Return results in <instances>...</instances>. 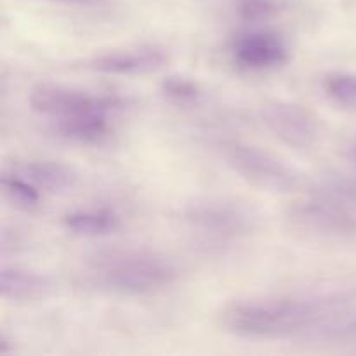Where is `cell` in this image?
<instances>
[{"instance_id": "cell-16", "label": "cell", "mask_w": 356, "mask_h": 356, "mask_svg": "<svg viewBox=\"0 0 356 356\" xmlns=\"http://www.w3.org/2000/svg\"><path fill=\"white\" fill-rule=\"evenodd\" d=\"M162 92L176 104H195L202 97V89L193 79L170 75L162 82Z\"/></svg>"}, {"instance_id": "cell-17", "label": "cell", "mask_w": 356, "mask_h": 356, "mask_svg": "<svg viewBox=\"0 0 356 356\" xmlns=\"http://www.w3.org/2000/svg\"><path fill=\"white\" fill-rule=\"evenodd\" d=\"M320 339L336 341V343H356V315L337 316L334 325H323Z\"/></svg>"}, {"instance_id": "cell-6", "label": "cell", "mask_w": 356, "mask_h": 356, "mask_svg": "<svg viewBox=\"0 0 356 356\" xmlns=\"http://www.w3.org/2000/svg\"><path fill=\"white\" fill-rule=\"evenodd\" d=\"M261 117L266 127L292 148L308 149L315 146L320 138L315 115L296 103L270 101L261 110Z\"/></svg>"}, {"instance_id": "cell-10", "label": "cell", "mask_w": 356, "mask_h": 356, "mask_svg": "<svg viewBox=\"0 0 356 356\" xmlns=\"http://www.w3.org/2000/svg\"><path fill=\"white\" fill-rule=\"evenodd\" d=\"M51 291V284L42 275L24 268H2L0 271V294L9 301H35Z\"/></svg>"}, {"instance_id": "cell-7", "label": "cell", "mask_w": 356, "mask_h": 356, "mask_svg": "<svg viewBox=\"0 0 356 356\" xmlns=\"http://www.w3.org/2000/svg\"><path fill=\"white\" fill-rule=\"evenodd\" d=\"M233 59L249 70H270L289 61V47L284 37L275 31H249L235 38Z\"/></svg>"}, {"instance_id": "cell-19", "label": "cell", "mask_w": 356, "mask_h": 356, "mask_svg": "<svg viewBox=\"0 0 356 356\" xmlns=\"http://www.w3.org/2000/svg\"><path fill=\"white\" fill-rule=\"evenodd\" d=\"M63 2H89V0H63Z\"/></svg>"}, {"instance_id": "cell-12", "label": "cell", "mask_w": 356, "mask_h": 356, "mask_svg": "<svg viewBox=\"0 0 356 356\" xmlns=\"http://www.w3.org/2000/svg\"><path fill=\"white\" fill-rule=\"evenodd\" d=\"M16 174L33 183L38 190L52 191V193L70 190L75 186L76 179H79V174L72 167L59 162H47V160L19 165L16 169Z\"/></svg>"}, {"instance_id": "cell-5", "label": "cell", "mask_w": 356, "mask_h": 356, "mask_svg": "<svg viewBox=\"0 0 356 356\" xmlns=\"http://www.w3.org/2000/svg\"><path fill=\"white\" fill-rule=\"evenodd\" d=\"M186 221L195 232L212 238H236L247 235L254 225L245 207L226 200H205L191 205Z\"/></svg>"}, {"instance_id": "cell-11", "label": "cell", "mask_w": 356, "mask_h": 356, "mask_svg": "<svg viewBox=\"0 0 356 356\" xmlns=\"http://www.w3.org/2000/svg\"><path fill=\"white\" fill-rule=\"evenodd\" d=\"M111 113L113 111H92V113L80 115V117L66 118L56 122V131L66 139L76 143L96 145L110 138L111 131Z\"/></svg>"}, {"instance_id": "cell-9", "label": "cell", "mask_w": 356, "mask_h": 356, "mask_svg": "<svg viewBox=\"0 0 356 356\" xmlns=\"http://www.w3.org/2000/svg\"><path fill=\"white\" fill-rule=\"evenodd\" d=\"M292 218L305 228L318 233H348L355 228V221L348 212L330 202H308L294 209Z\"/></svg>"}, {"instance_id": "cell-14", "label": "cell", "mask_w": 356, "mask_h": 356, "mask_svg": "<svg viewBox=\"0 0 356 356\" xmlns=\"http://www.w3.org/2000/svg\"><path fill=\"white\" fill-rule=\"evenodd\" d=\"M2 186L9 200L16 204L17 207L30 211V209H35L40 204V191H38V188L28 179L21 177L19 174L14 172L13 176L3 177Z\"/></svg>"}, {"instance_id": "cell-8", "label": "cell", "mask_w": 356, "mask_h": 356, "mask_svg": "<svg viewBox=\"0 0 356 356\" xmlns=\"http://www.w3.org/2000/svg\"><path fill=\"white\" fill-rule=\"evenodd\" d=\"M167 59L169 58L163 49L156 45H141L97 56L87 63V68L106 75H141L162 68Z\"/></svg>"}, {"instance_id": "cell-4", "label": "cell", "mask_w": 356, "mask_h": 356, "mask_svg": "<svg viewBox=\"0 0 356 356\" xmlns=\"http://www.w3.org/2000/svg\"><path fill=\"white\" fill-rule=\"evenodd\" d=\"M31 110L54 122L80 117L92 111H115L122 106L113 96L89 94L61 86H40L31 90Z\"/></svg>"}, {"instance_id": "cell-13", "label": "cell", "mask_w": 356, "mask_h": 356, "mask_svg": "<svg viewBox=\"0 0 356 356\" xmlns=\"http://www.w3.org/2000/svg\"><path fill=\"white\" fill-rule=\"evenodd\" d=\"M66 232L79 236H103L120 228V216L111 209H82L63 218Z\"/></svg>"}, {"instance_id": "cell-15", "label": "cell", "mask_w": 356, "mask_h": 356, "mask_svg": "<svg viewBox=\"0 0 356 356\" xmlns=\"http://www.w3.org/2000/svg\"><path fill=\"white\" fill-rule=\"evenodd\" d=\"M323 89L334 103L344 108H356V75L353 73H330Z\"/></svg>"}, {"instance_id": "cell-3", "label": "cell", "mask_w": 356, "mask_h": 356, "mask_svg": "<svg viewBox=\"0 0 356 356\" xmlns=\"http://www.w3.org/2000/svg\"><path fill=\"white\" fill-rule=\"evenodd\" d=\"M225 156L247 183L259 190L287 193L301 184V176L292 167L257 146L232 143L225 148Z\"/></svg>"}, {"instance_id": "cell-2", "label": "cell", "mask_w": 356, "mask_h": 356, "mask_svg": "<svg viewBox=\"0 0 356 356\" xmlns=\"http://www.w3.org/2000/svg\"><path fill=\"white\" fill-rule=\"evenodd\" d=\"M86 277L92 287L120 296H143L169 287L177 270L160 254L145 249H110L87 261Z\"/></svg>"}, {"instance_id": "cell-18", "label": "cell", "mask_w": 356, "mask_h": 356, "mask_svg": "<svg viewBox=\"0 0 356 356\" xmlns=\"http://www.w3.org/2000/svg\"><path fill=\"white\" fill-rule=\"evenodd\" d=\"M277 13V2L275 0H242L238 7V14L247 23H257V21L268 19Z\"/></svg>"}, {"instance_id": "cell-1", "label": "cell", "mask_w": 356, "mask_h": 356, "mask_svg": "<svg viewBox=\"0 0 356 356\" xmlns=\"http://www.w3.org/2000/svg\"><path fill=\"white\" fill-rule=\"evenodd\" d=\"M341 301L320 298H259L240 299L226 306L219 315L221 327L240 337L273 339L306 330H318L336 316Z\"/></svg>"}]
</instances>
